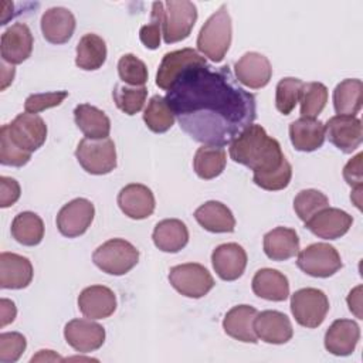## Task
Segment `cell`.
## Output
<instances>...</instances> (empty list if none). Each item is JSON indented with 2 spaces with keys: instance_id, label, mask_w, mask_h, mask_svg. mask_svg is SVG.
Instances as JSON below:
<instances>
[{
  "instance_id": "44dd1931",
  "label": "cell",
  "mask_w": 363,
  "mask_h": 363,
  "mask_svg": "<svg viewBox=\"0 0 363 363\" xmlns=\"http://www.w3.org/2000/svg\"><path fill=\"white\" fill-rule=\"evenodd\" d=\"M78 309L88 319H105L116 311V296L105 285H91L78 295Z\"/></svg>"
},
{
  "instance_id": "7dc6e473",
  "label": "cell",
  "mask_w": 363,
  "mask_h": 363,
  "mask_svg": "<svg viewBox=\"0 0 363 363\" xmlns=\"http://www.w3.org/2000/svg\"><path fill=\"white\" fill-rule=\"evenodd\" d=\"M21 196L20 184L16 179L0 176V207L7 208L13 206Z\"/></svg>"
},
{
  "instance_id": "cb8c5ba5",
  "label": "cell",
  "mask_w": 363,
  "mask_h": 363,
  "mask_svg": "<svg viewBox=\"0 0 363 363\" xmlns=\"http://www.w3.org/2000/svg\"><path fill=\"white\" fill-rule=\"evenodd\" d=\"M75 17L65 7H51L41 16L43 37L51 44H65L75 31Z\"/></svg>"
},
{
  "instance_id": "5bb4252c",
  "label": "cell",
  "mask_w": 363,
  "mask_h": 363,
  "mask_svg": "<svg viewBox=\"0 0 363 363\" xmlns=\"http://www.w3.org/2000/svg\"><path fill=\"white\" fill-rule=\"evenodd\" d=\"M105 329L92 319H72L64 328L65 342L79 353L98 350L105 342Z\"/></svg>"
},
{
  "instance_id": "4dcf8cb0",
  "label": "cell",
  "mask_w": 363,
  "mask_h": 363,
  "mask_svg": "<svg viewBox=\"0 0 363 363\" xmlns=\"http://www.w3.org/2000/svg\"><path fill=\"white\" fill-rule=\"evenodd\" d=\"M152 240L163 252H179L189 242V230L179 218H166L155 225Z\"/></svg>"
},
{
  "instance_id": "b9f144b4",
  "label": "cell",
  "mask_w": 363,
  "mask_h": 363,
  "mask_svg": "<svg viewBox=\"0 0 363 363\" xmlns=\"http://www.w3.org/2000/svg\"><path fill=\"white\" fill-rule=\"evenodd\" d=\"M163 11H164V3L163 1H155L152 4L150 23L142 26L140 30H139V38H140L142 44L149 50H156L160 45L162 26H163Z\"/></svg>"
},
{
  "instance_id": "816d5d0a",
  "label": "cell",
  "mask_w": 363,
  "mask_h": 363,
  "mask_svg": "<svg viewBox=\"0 0 363 363\" xmlns=\"http://www.w3.org/2000/svg\"><path fill=\"white\" fill-rule=\"evenodd\" d=\"M14 74H16L14 67L7 65L4 61H1V86H0L1 91H4L13 82Z\"/></svg>"
},
{
  "instance_id": "bcb514c9",
  "label": "cell",
  "mask_w": 363,
  "mask_h": 363,
  "mask_svg": "<svg viewBox=\"0 0 363 363\" xmlns=\"http://www.w3.org/2000/svg\"><path fill=\"white\" fill-rule=\"evenodd\" d=\"M68 96V91H51L43 94H31L24 101V109L28 113H38L45 109L58 106Z\"/></svg>"
},
{
  "instance_id": "d6a6232c",
  "label": "cell",
  "mask_w": 363,
  "mask_h": 363,
  "mask_svg": "<svg viewBox=\"0 0 363 363\" xmlns=\"http://www.w3.org/2000/svg\"><path fill=\"white\" fill-rule=\"evenodd\" d=\"M227 164V153L223 146L201 145L193 157V169L203 180L216 179Z\"/></svg>"
},
{
  "instance_id": "30bf717a",
  "label": "cell",
  "mask_w": 363,
  "mask_h": 363,
  "mask_svg": "<svg viewBox=\"0 0 363 363\" xmlns=\"http://www.w3.org/2000/svg\"><path fill=\"white\" fill-rule=\"evenodd\" d=\"M6 128L11 140L28 153L38 150L47 139V125L37 113H18Z\"/></svg>"
},
{
  "instance_id": "4316f807",
  "label": "cell",
  "mask_w": 363,
  "mask_h": 363,
  "mask_svg": "<svg viewBox=\"0 0 363 363\" xmlns=\"http://www.w3.org/2000/svg\"><path fill=\"white\" fill-rule=\"evenodd\" d=\"M251 288L258 298L272 302H282L289 296L288 278L272 268L258 269L252 278Z\"/></svg>"
},
{
  "instance_id": "7402d4cb",
  "label": "cell",
  "mask_w": 363,
  "mask_h": 363,
  "mask_svg": "<svg viewBox=\"0 0 363 363\" xmlns=\"http://www.w3.org/2000/svg\"><path fill=\"white\" fill-rule=\"evenodd\" d=\"M34 269L27 257L3 251L0 254V288L23 289L33 281Z\"/></svg>"
},
{
  "instance_id": "681fc988",
  "label": "cell",
  "mask_w": 363,
  "mask_h": 363,
  "mask_svg": "<svg viewBox=\"0 0 363 363\" xmlns=\"http://www.w3.org/2000/svg\"><path fill=\"white\" fill-rule=\"evenodd\" d=\"M17 315V308L13 301L7 298L0 299V326L4 328L6 325L11 323L16 319Z\"/></svg>"
},
{
  "instance_id": "f35d334b",
  "label": "cell",
  "mask_w": 363,
  "mask_h": 363,
  "mask_svg": "<svg viewBox=\"0 0 363 363\" xmlns=\"http://www.w3.org/2000/svg\"><path fill=\"white\" fill-rule=\"evenodd\" d=\"M299 102L303 118H316L326 106L328 88L322 82H306L303 84Z\"/></svg>"
},
{
  "instance_id": "ac0fdd59",
  "label": "cell",
  "mask_w": 363,
  "mask_h": 363,
  "mask_svg": "<svg viewBox=\"0 0 363 363\" xmlns=\"http://www.w3.org/2000/svg\"><path fill=\"white\" fill-rule=\"evenodd\" d=\"M118 206L132 220H143L153 214L156 200L152 190L140 183H130L118 193Z\"/></svg>"
},
{
  "instance_id": "8fae6325",
  "label": "cell",
  "mask_w": 363,
  "mask_h": 363,
  "mask_svg": "<svg viewBox=\"0 0 363 363\" xmlns=\"http://www.w3.org/2000/svg\"><path fill=\"white\" fill-rule=\"evenodd\" d=\"M95 217L92 201L84 197L74 199L64 204L57 214V228L68 238H75L86 233Z\"/></svg>"
},
{
  "instance_id": "f5cc1de1",
  "label": "cell",
  "mask_w": 363,
  "mask_h": 363,
  "mask_svg": "<svg viewBox=\"0 0 363 363\" xmlns=\"http://www.w3.org/2000/svg\"><path fill=\"white\" fill-rule=\"evenodd\" d=\"M57 362V360H64L61 356H58L57 353H54V350H38V353L35 356L31 357V362Z\"/></svg>"
},
{
  "instance_id": "d6986e66",
  "label": "cell",
  "mask_w": 363,
  "mask_h": 363,
  "mask_svg": "<svg viewBox=\"0 0 363 363\" xmlns=\"http://www.w3.org/2000/svg\"><path fill=\"white\" fill-rule=\"evenodd\" d=\"M254 330L258 339L271 345H284L294 336L289 318L279 311L258 312L254 319Z\"/></svg>"
},
{
  "instance_id": "52a82bcc",
  "label": "cell",
  "mask_w": 363,
  "mask_h": 363,
  "mask_svg": "<svg viewBox=\"0 0 363 363\" xmlns=\"http://www.w3.org/2000/svg\"><path fill=\"white\" fill-rule=\"evenodd\" d=\"M167 278L170 285L179 294L193 299L203 298L216 285L208 269L197 262H186L172 267Z\"/></svg>"
},
{
  "instance_id": "e575fe53",
  "label": "cell",
  "mask_w": 363,
  "mask_h": 363,
  "mask_svg": "<svg viewBox=\"0 0 363 363\" xmlns=\"http://www.w3.org/2000/svg\"><path fill=\"white\" fill-rule=\"evenodd\" d=\"M10 231L18 244L34 247L44 238V223L38 214L33 211H21L13 218Z\"/></svg>"
},
{
  "instance_id": "3957f363",
  "label": "cell",
  "mask_w": 363,
  "mask_h": 363,
  "mask_svg": "<svg viewBox=\"0 0 363 363\" xmlns=\"http://www.w3.org/2000/svg\"><path fill=\"white\" fill-rule=\"evenodd\" d=\"M233 23L225 4H221L203 24L197 35V50L213 62H221L231 45Z\"/></svg>"
},
{
  "instance_id": "7c38bea8",
  "label": "cell",
  "mask_w": 363,
  "mask_h": 363,
  "mask_svg": "<svg viewBox=\"0 0 363 363\" xmlns=\"http://www.w3.org/2000/svg\"><path fill=\"white\" fill-rule=\"evenodd\" d=\"M207 60L199 54L193 48H182L176 51L166 52L160 61L157 74H156V85L169 91L177 78L190 67L194 65H206Z\"/></svg>"
},
{
  "instance_id": "d4e9b609",
  "label": "cell",
  "mask_w": 363,
  "mask_h": 363,
  "mask_svg": "<svg viewBox=\"0 0 363 363\" xmlns=\"http://www.w3.org/2000/svg\"><path fill=\"white\" fill-rule=\"evenodd\" d=\"M257 313V309L250 305L233 306L223 319L224 332L238 342L257 343L258 337L254 330V319Z\"/></svg>"
},
{
  "instance_id": "f6af8a7d",
  "label": "cell",
  "mask_w": 363,
  "mask_h": 363,
  "mask_svg": "<svg viewBox=\"0 0 363 363\" xmlns=\"http://www.w3.org/2000/svg\"><path fill=\"white\" fill-rule=\"evenodd\" d=\"M27 347V340L20 332H4L0 335V362H17Z\"/></svg>"
},
{
  "instance_id": "7a4b0ae2",
  "label": "cell",
  "mask_w": 363,
  "mask_h": 363,
  "mask_svg": "<svg viewBox=\"0 0 363 363\" xmlns=\"http://www.w3.org/2000/svg\"><path fill=\"white\" fill-rule=\"evenodd\" d=\"M230 157L254 173H268L282 166L286 159L281 145L257 123L248 125L228 147Z\"/></svg>"
},
{
  "instance_id": "2e32d148",
  "label": "cell",
  "mask_w": 363,
  "mask_h": 363,
  "mask_svg": "<svg viewBox=\"0 0 363 363\" xmlns=\"http://www.w3.org/2000/svg\"><path fill=\"white\" fill-rule=\"evenodd\" d=\"M352 224L353 217L349 213L336 207H326L311 217L305 227L319 238L337 240L350 230Z\"/></svg>"
},
{
  "instance_id": "ee69618b",
  "label": "cell",
  "mask_w": 363,
  "mask_h": 363,
  "mask_svg": "<svg viewBox=\"0 0 363 363\" xmlns=\"http://www.w3.org/2000/svg\"><path fill=\"white\" fill-rule=\"evenodd\" d=\"M292 179V166L286 160L282 166L278 169L268 172V173H254L252 180L254 183L268 191H277L288 187L289 182Z\"/></svg>"
},
{
  "instance_id": "9c48e42d",
  "label": "cell",
  "mask_w": 363,
  "mask_h": 363,
  "mask_svg": "<svg viewBox=\"0 0 363 363\" xmlns=\"http://www.w3.org/2000/svg\"><path fill=\"white\" fill-rule=\"evenodd\" d=\"M296 255L298 268L315 278H329L343 267L337 250L326 242L311 244Z\"/></svg>"
},
{
  "instance_id": "f1b7e54d",
  "label": "cell",
  "mask_w": 363,
  "mask_h": 363,
  "mask_svg": "<svg viewBox=\"0 0 363 363\" xmlns=\"http://www.w3.org/2000/svg\"><path fill=\"white\" fill-rule=\"evenodd\" d=\"M194 218L204 230L210 233H233L235 230L234 214L221 201H206L196 208Z\"/></svg>"
},
{
  "instance_id": "836d02e7",
  "label": "cell",
  "mask_w": 363,
  "mask_h": 363,
  "mask_svg": "<svg viewBox=\"0 0 363 363\" xmlns=\"http://www.w3.org/2000/svg\"><path fill=\"white\" fill-rule=\"evenodd\" d=\"M363 84L357 78H346L333 89V108L337 115L356 116L362 109Z\"/></svg>"
},
{
  "instance_id": "f546056e",
  "label": "cell",
  "mask_w": 363,
  "mask_h": 363,
  "mask_svg": "<svg viewBox=\"0 0 363 363\" xmlns=\"http://www.w3.org/2000/svg\"><path fill=\"white\" fill-rule=\"evenodd\" d=\"M74 121L88 139H105L111 133L108 115L91 104H79L74 109Z\"/></svg>"
},
{
  "instance_id": "f907efd6",
  "label": "cell",
  "mask_w": 363,
  "mask_h": 363,
  "mask_svg": "<svg viewBox=\"0 0 363 363\" xmlns=\"http://www.w3.org/2000/svg\"><path fill=\"white\" fill-rule=\"evenodd\" d=\"M346 302H347V306H349V311L352 313H354V316L357 319H363L362 318V285H357L356 288H353L347 298H346Z\"/></svg>"
},
{
  "instance_id": "6da1fadb",
  "label": "cell",
  "mask_w": 363,
  "mask_h": 363,
  "mask_svg": "<svg viewBox=\"0 0 363 363\" xmlns=\"http://www.w3.org/2000/svg\"><path fill=\"white\" fill-rule=\"evenodd\" d=\"M166 101L180 128L203 145L231 143L255 119V96L237 84L228 65L187 68Z\"/></svg>"
},
{
  "instance_id": "60d3db41",
  "label": "cell",
  "mask_w": 363,
  "mask_h": 363,
  "mask_svg": "<svg viewBox=\"0 0 363 363\" xmlns=\"http://www.w3.org/2000/svg\"><path fill=\"white\" fill-rule=\"evenodd\" d=\"M121 81L129 86H145L147 81V67L135 54H123L118 61Z\"/></svg>"
},
{
  "instance_id": "db71d44e",
  "label": "cell",
  "mask_w": 363,
  "mask_h": 363,
  "mask_svg": "<svg viewBox=\"0 0 363 363\" xmlns=\"http://www.w3.org/2000/svg\"><path fill=\"white\" fill-rule=\"evenodd\" d=\"M362 190H363V186H362V187H353V193L350 194V200L354 203V206H356L359 210L362 208V206H360V203H362V200H360Z\"/></svg>"
},
{
  "instance_id": "ffe728a7",
  "label": "cell",
  "mask_w": 363,
  "mask_h": 363,
  "mask_svg": "<svg viewBox=\"0 0 363 363\" xmlns=\"http://www.w3.org/2000/svg\"><path fill=\"white\" fill-rule=\"evenodd\" d=\"M211 264L223 281H235L245 271L247 252L237 242L220 244L213 250Z\"/></svg>"
},
{
  "instance_id": "5b68a950",
  "label": "cell",
  "mask_w": 363,
  "mask_h": 363,
  "mask_svg": "<svg viewBox=\"0 0 363 363\" xmlns=\"http://www.w3.org/2000/svg\"><path fill=\"white\" fill-rule=\"evenodd\" d=\"M75 157L81 167L95 176H102L111 173L116 162V147L112 139H88L79 140L75 149Z\"/></svg>"
},
{
  "instance_id": "9a60e30c",
  "label": "cell",
  "mask_w": 363,
  "mask_h": 363,
  "mask_svg": "<svg viewBox=\"0 0 363 363\" xmlns=\"http://www.w3.org/2000/svg\"><path fill=\"white\" fill-rule=\"evenodd\" d=\"M33 45L34 40L28 26L24 23H14L1 34V60L10 65L21 64L30 58Z\"/></svg>"
},
{
  "instance_id": "ab89813d",
  "label": "cell",
  "mask_w": 363,
  "mask_h": 363,
  "mask_svg": "<svg viewBox=\"0 0 363 363\" xmlns=\"http://www.w3.org/2000/svg\"><path fill=\"white\" fill-rule=\"evenodd\" d=\"M326 207H329L328 196L316 189L301 190L294 199V210L303 223Z\"/></svg>"
},
{
  "instance_id": "83f0119b",
  "label": "cell",
  "mask_w": 363,
  "mask_h": 363,
  "mask_svg": "<svg viewBox=\"0 0 363 363\" xmlns=\"http://www.w3.org/2000/svg\"><path fill=\"white\" fill-rule=\"evenodd\" d=\"M264 252L272 261H286L299 252V237L294 228L275 227L264 235Z\"/></svg>"
},
{
  "instance_id": "e0dca14e",
  "label": "cell",
  "mask_w": 363,
  "mask_h": 363,
  "mask_svg": "<svg viewBox=\"0 0 363 363\" xmlns=\"http://www.w3.org/2000/svg\"><path fill=\"white\" fill-rule=\"evenodd\" d=\"M234 74L240 84L251 89H259L268 85L272 77V67L264 54L248 51L235 62Z\"/></svg>"
},
{
  "instance_id": "603a6c76",
  "label": "cell",
  "mask_w": 363,
  "mask_h": 363,
  "mask_svg": "<svg viewBox=\"0 0 363 363\" xmlns=\"http://www.w3.org/2000/svg\"><path fill=\"white\" fill-rule=\"evenodd\" d=\"M360 339V328L352 319H336L326 330L325 349L335 356H349Z\"/></svg>"
},
{
  "instance_id": "4fadbf2b",
  "label": "cell",
  "mask_w": 363,
  "mask_h": 363,
  "mask_svg": "<svg viewBox=\"0 0 363 363\" xmlns=\"http://www.w3.org/2000/svg\"><path fill=\"white\" fill-rule=\"evenodd\" d=\"M325 136L340 152L352 153L363 140L362 121L356 116L335 115L325 125Z\"/></svg>"
},
{
  "instance_id": "7bdbcfd3",
  "label": "cell",
  "mask_w": 363,
  "mask_h": 363,
  "mask_svg": "<svg viewBox=\"0 0 363 363\" xmlns=\"http://www.w3.org/2000/svg\"><path fill=\"white\" fill-rule=\"evenodd\" d=\"M31 159V153L18 147L7 133L6 125L0 129V163L3 166L21 167Z\"/></svg>"
},
{
  "instance_id": "484cf974",
  "label": "cell",
  "mask_w": 363,
  "mask_h": 363,
  "mask_svg": "<svg viewBox=\"0 0 363 363\" xmlns=\"http://www.w3.org/2000/svg\"><path fill=\"white\" fill-rule=\"evenodd\" d=\"M289 139L299 152H313L325 142V123L316 118H303L289 123Z\"/></svg>"
},
{
  "instance_id": "8d00e7d4",
  "label": "cell",
  "mask_w": 363,
  "mask_h": 363,
  "mask_svg": "<svg viewBox=\"0 0 363 363\" xmlns=\"http://www.w3.org/2000/svg\"><path fill=\"white\" fill-rule=\"evenodd\" d=\"M112 96H113L115 105L123 113L132 116V115H136L143 108L147 96V88L116 84L112 91Z\"/></svg>"
},
{
  "instance_id": "ba28073f",
  "label": "cell",
  "mask_w": 363,
  "mask_h": 363,
  "mask_svg": "<svg viewBox=\"0 0 363 363\" xmlns=\"http://www.w3.org/2000/svg\"><path fill=\"white\" fill-rule=\"evenodd\" d=\"M197 21V7L189 0H167L163 11L162 35L166 44L186 40Z\"/></svg>"
},
{
  "instance_id": "c3c4849f",
  "label": "cell",
  "mask_w": 363,
  "mask_h": 363,
  "mask_svg": "<svg viewBox=\"0 0 363 363\" xmlns=\"http://www.w3.org/2000/svg\"><path fill=\"white\" fill-rule=\"evenodd\" d=\"M362 157L363 153L359 152L354 157H352L346 166L343 167V179L352 187L363 186V173H362Z\"/></svg>"
},
{
  "instance_id": "d590c367",
  "label": "cell",
  "mask_w": 363,
  "mask_h": 363,
  "mask_svg": "<svg viewBox=\"0 0 363 363\" xmlns=\"http://www.w3.org/2000/svg\"><path fill=\"white\" fill-rule=\"evenodd\" d=\"M143 121L152 132L164 133L174 125L176 116L166 98L153 95L143 111Z\"/></svg>"
},
{
  "instance_id": "74e56055",
  "label": "cell",
  "mask_w": 363,
  "mask_h": 363,
  "mask_svg": "<svg viewBox=\"0 0 363 363\" xmlns=\"http://www.w3.org/2000/svg\"><path fill=\"white\" fill-rule=\"evenodd\" d=\"M303 81L295 77H285L279 79L275 88V108L282 115H289L296 104L303 88Z\"/></svg>"
},
{
  "instance_id": "8992f818",
  "label": "cell",
  "mask_w": 363,
  "mask_h": 363,
  "mask_svg": "<svg viewBox=\"0 0 363 363\" xmlns=\"http://www.w3.org/2000/svg\"><path fill=\"white\" fill-rule=\"evenodd\" d=\"M291 312L298 325L315 329L323 323L329 312V299L318 288H302L291 295Z\"/></svg>"
},
{
  "instance_id": "277c9868",
  "label": "cell",
  "mask_w": 363,
  "mask_h": 363,
  "mask_svg": "<svg viewBox=\"0 0 363 363\" xmlns=\"http://www.w3.org/2000/svg\"><path fill=\"white\" fill-rule=\"evenodd\" d=\"M94 264L105 274L125 275L139 261V250L123 238H111L92 254Z\"/></svg>"
},
{
  "instance_id": "1f68e13d",
  "label": "cell",
  "mask_w": 363,
  "mask_h": 363,
  "mask_svg": "<svg viewBox=\"0 0 363 363\" xmlns=\"http://www.w3.org/2000/svg\"><path fill=\"white\" fill-rule=\"evenodd\" d=\"M108 50L105 40L98 34L88 33L81 37L77 44L75 64L84 71L99 69L106 61Z\"/></svg>"
}]
</instances>
